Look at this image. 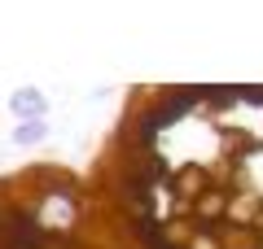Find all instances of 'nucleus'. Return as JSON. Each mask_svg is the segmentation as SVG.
<instances>
[{"mask_svg":"<svg viewBox=\"0 0 263 249\" xmlns=\"http://www.w3.org/2000/svg\"><path fill=\"white\" fill-rule=\"evenodd\" d=\"M119 249H263V83H136L88 162Z\"/></svg>","mask_w":263,"mask_h":249,"instance_id":"nucleus-1","label":"nucleus"},{"mask_svg":"<svg viewBox=\"0 0 263 249\" xmlns=\"http://www.w3.org/2000/svg\"><path fill=\"white\" fill-rule=\"evenodd\" d=\"M0 249H119L88 171L27 162L0 179Z\"/></svg>","mask_w":263,"mask_h":249,"instance_id":"nucleus-2","label":"nucleus"},{"mask_svg":"<svg viewBox=\"0 0 263 249\" xmlns=\"http://www.w3.org/2000/svg\"><path fill=\"white\" fill-rule=\"evenodd\" d=\"M9 110L18 114V118H27V122H35V118H44V96L35 92V88H18V92L9 96Z\"/></svg>","mask_w":263,"mask_h":249,"instance_id":"nucleus-3","label":"nucleus"},{"mask_svg":"<svg viewBox=\"0 0 263 249\" xmlns=\"http://www.w3.org/2000/svg\"><path fill=\"white\" fill-rule=\"evenodd\" d=\"M40 136H44V122H35V127L27 122V127H18V136H13V140H18V144H31V140H40Z\"/></svg>","mask_w":263,"mask_h":249,"instance_id":"nucleus-4","label":"nucleus"}]
</instances>
